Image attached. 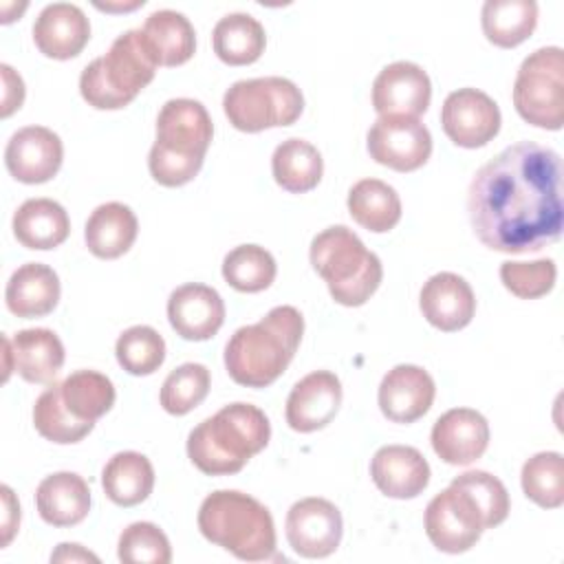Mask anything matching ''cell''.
Wrapping results in <instances>:
<instances>
[{
    "label": "cell",
    "mask_w": 564,
    "mask_h": 564,
    "mask_svg": "<svg viewBox=\"0 0 564 564\" xmlns=\"http://www.w3.org/2000/svg\"><path fill=\"white\" fill-rule=\"evenodd\" d=\"M467 214L476 238L500 253H529L560 240L564 227L560 154L518 141L471 178Z\"/></svg>",
    "instance_id": "6da1fadb"
},
{
    "label": "cell",
    "mask_w": 564,
    "mask_h": 564,
    "mask_svg": "<svg viewBox=\"0 0 564 564\" xmlns=\"http://www.w3.org/2000/svg\"><path fill=\"white\" fill-rule=\"evenodd\" d=\"M304 317L295 306H275L260 322L240 326L225 346L229 377L247 388L271 386L302 341Z\"/></svg>",
    "instance_id": "7a4b0ae2"
},
{
    "label": "cell",
    "mask_w": 564,
    "mask_h": 564,
    "mask_svg": "<svg viewBox=\"0 0 564 564\" xmlns=\"http://www.w3.org/2000/svg\"><path fill=\"white\" fill-rule=\"evenodd\" d=\"M271 438L267 414L251 403H229L200 421L187 436L189 460L207 476L240 471Z\"/></svg>",
    "instance_id": "3957f363"
},
{
    "label": "cell",
    "mask_w": 564,
    "mask_h": 564,
    "mask_svg": "<svg viewBox=\"0 0 564 564\" xmlns=\"http://www.w3.org/2000/svg\"><path fill=\"white\" fill-rule=\"evenodd\" d=\"M214 126L207 108L187 97L170 99L156 117V141L148 154L152 178L163 187L189 183L203 167Z\"/></svg>",
    "instance_id": "277c9868"
},
{
    "label": "cell",
    "mask_w": 564,
    "mask_h": 564,
    "mask_svg": "<svg viewBox=\"0 0 564 564\" xmlns=\"http://www.w3.org/2000/svg\"><path fill=\"white\" fill-rule=\"evenodd\" d=\"M205 540L242 562H267L275 555V524L269 509L236 489L212 491L198 509Z\"/></svg>",
    "instance_id": "5b68a950"
},
{
    "label": "cell",
    "mask_w": 564,
    "mask_h": 564,
    "mask_svg": "<svg viewBox=\"0 0 564 564\" xmlns=\"http://www.w3.org/2000/svg\"><path fill=\"white\" fill-rule=\"evenodd\" d=\"M308 256L330 297L341 306L366 304L381 284L383 267L379 256L366 249L361 238L344 225L319 231L311 242Z\"/></svg>",
    "instance_id": "8992f818"
},
{
    "label": "cell",
    "mask_w": 564,
    "mask_h": 564,
    "mask_svg": "<svg viewBox=\"0 0 564 564\" xmlns=\"http://www.w3.org/2000/svg\"><path fill=\"white\" fill-rule=\"evenodd\" d=\"M156 68L141 29H130L82 70L79 93L97 110H119L154 79Z\"/></svg>",
    "instance_id": "52a82bcc"
},
{
    "label": "cell",
    "mask_w": 564,
    "mask_h": 564,
    "mask_svg": "<svg viewBox=\"0 0 564 564\" xmlns=\"http://www.w3.org/2000/svg\"><path fill=\"white\" fill-rule=\"evenodd\" d=\"M223 110L236 130L260 132L295 123L304 110V97L286 77H253L227 88Z\"/></svg>",
    "instance_id": "ba28073f"
},
{
    "label": "cell",
    "mask_w": 564,
    "mask_h": 564,
    "mask_svg": "<svg viewBox=\"0 0 564 564\" xmlns=\"http://www.w3.org/2000/svg\"><path fill=\"white\" fill-rule=\"evenodd\" d=\"M518 115L538 128L560 130L564 123V53L542 46L527 55L513 82Z\"/></svg>",
    "instance_id": "9c48e42d"
},
{
    "label": "cell",
    "mask_w": 564,
    "mask_h": 564,
    "mask_svg": "<svg viewBox=\"0 0 564 564\" xmlns=\"http://www.w3.org/2000/svg\"><path fill=\"white\" fill-rule=\"evenodd\" d=\"M485 524L474 500L458 487L449 485L425 507V533L443 553H465L482 535Z\"/></svg>",
    "instance_id": "30bf717a"
},
{
    "label": "cell",
    "mask_w": 564,
    "mask_h": 564,
    "mask_svg": "<svg viewBox=\"0 0 564 564\" xmlns=\"http://www.w3.org/2000/svg\"><path fill=\"white\" fill-rule=\"evenodd\" d=\"M368 154L394 170L414 172L432 154V134L416 117H379L366 137Z\"/></svg>",
    "instance_id": "8fae6325"
},
{
    "label": "cell",
    "mask_w": 564,
    "mask_h": 564,
    "mask_svg": "<svg viewBox=\"0 0 564 564\" xmlns=\"http://www.w3.org/2000/svg\"><path fill=\"white\" fill-rule=\"evenodd\" d=\"M286 540L291 549L308 560L328 557L337 551L344 533L339 509L326 498H302L286 513Z\"/></svg>",
    "instance_id": "7c38bea8"
},
{
    "label": "cell",
    "mask_w": 564,
    "mask_h": 564,
    "mask_svg": "<svg viewBox=\"0 0 564 564\" xmlns=\"http://www.w3.org/2000/svg\"><path fill=\"white\" fill-rule=\"evenodd\" d=\"M441 126L456 145L482 148L500 130V108L478 88H458L443 101Z\"/></svg>",
    "instance_id": "4fadbf2b"
},
{
    "label": "cell",
    "mask_w": 564,
    "mask_h": 564,
    "mask_svg": "<svg viewBox=\"0 0 564 564\" xmlns=\"http://www.w3.org/2000/svg\"><path fill=\"white\" fill-rule=\"evenodd\" d=\"M432 99L427 73L414 62H392L372 82V108L379 117L423 115Z\"/></svg>",
    "instance_id": "5bb4252c"
},
{
    "label": "cell",
    "mask_w": 564,
    "mask_h": 564,
    "mask_svg": "<svg viewBox=\"0 0 564 564\" xmlns=\"http://www.w3.org/2000/svg\"><path fill=\"white\" fill-rule=\"evenodd\" d=\"M64 159L62 139L44 126H26L11 134L4 148V165L9 174L20 183H46L51 181Z\"/></svg>",
    "instance_id": "9a60e30c"
},
{
    "label": "cell",
    "mask_w": 564,
    "mask_h": 564,
    "mask_svg": "<svg viewBox=\"0 0 564 564\" xmlns=\"http://www.w3.org/2000/svg\"><path fill=\"white\" fill-rule=\"evenodd\" d=\"M436 386L427 370L414 364H399L379 383V410L394 423H414L434 403Z\"/></svg>",
    "instance_id": "2e32d148"
},
{
    "label": "cell",
    "mask_w": 564,
    "mask_h": 564,
    "mask_svg": "<svg viewBox=\"0 0 564 564\" xmlns=\"http://www.w3.org/2000/svg\"><path fill=\"white\" fill-rule=\"evenodd\" d=\"M341 383L330 370H315L302 377L286 399V423L291 430L308 434L326 427L341 405Z\"/></svg>",
    "instance_id": "e0dca14e"
},
{
    "label": "cell",
    "mask_w": 564,
    "mask_h": 564,
    "mask_svg": "<svg viewBox=\"0 0 564 564\" xmlns=\"http://www.w3.org/2000/svg\"><path fill=\"white\" fill-rule=\"evenodd\" d=\"M167 319L183 339L205 341L220 330L225 322V302L216 289L187 282L170 293Z\"/></svg>",
    "instance_id": "ac0fdd59"
},
{
    "label": "cell",
    "mask_w": 564,
    "mask_h": 564,
    "mask_svg": "<svg viewBox=\"0 0 564 564\" xmlns=\"http://www.w3.org/2000/svg\"><path fill=\"white\" fill-rule=\"evenodd\" d=\"M432 449L447 465H469L489 445V423L471 408H452L434 421Z\"/></svg>",
    "instance_id": "d6986e66"
},
{
    "label": "cell",
    "mask_w": 564,
    "mask_h": 564,
    "mask_svg": "<svg viewBox=\"0 0 564 564\" xmlns=\"http://www.w3.org/2000/svg\"><path fill=\"white\" fill-rule=\"evenodd\" d=\"M419 306L434 328L454 333L471 322L476 313V297L465 278L452 271H441L423 284Z\"/></svg>",
    "instance_id": "ffe728a7"
},
{
    "label": "cell",
    "mask_w": 564,
    "mask_h": 564,
    "mask_svg": "<svg viewBox=\"0 0 564 564\" xmlns=\"http://www.w3.org/2000/svg\"><path fill=\"white\" fill-rule=\"evenodd\" d=\"M90 40L86 13L70 2L46 4L33 22V42L37 51L53 59H70L84 51Z\"/></svg>",
    "instance_id": "44dd1931"
},
{
    "label": "cell",
    "mask_w": 564,
    "mask_h": 564,
    "mask_svg": "<svg viewBox=\"0 0 564 564\" xmlns=\"http://www.w3.org/2000/svg\"><path fill=\"white\" fill-rule=\"evenodd\" d=\"M370 476L383 496L408 500L427 487L430 465L416 447L383 445L370 460Z\"/></svg>",
    "instance_id": "7402d4cb"
},
{
    "label": "cell",
    "mask_w": 564,
    "mask_h": 564,
    "mask_svg": "<svg viewBox=\"0 0 564 564\" xmlns=\"http://www.w3.org/2000/svg\"><path fill=\"white\" fill-rule=\"evenodd\" d=\"M40 518L53 527H75L90 511L88 482L75 471H55L35 489Z\"/></svg>",
    "instance_id": "603a6c76"
},
{
    "label": "cell",
    "mask_w": 564,
    "mask_h": 564,
    "mask_svg": "<svg viewBox=\"0 0 564 564\" xmlns=\"http://www.w3.org/2000/svg\"><path fill=\"white\" fill-rule=\"evenodd\" d=\"M59 291V278L48 264L26 262L11 273L4 289V302L18 317H42L57 306Z\"/></svg>",
    "instance_id": "cb8c5ba5"
},
{
    "label": "cell",
    "mask_w": 564,
    "mask_h": 564,
    "mask_svg": "<svg viewBox=\"0 0 564 564\" xmlns=\"http://www.w3.org/2000/svg\"><path fill=\"white\" fill-rule=\"evenodd\" d=\"M15 240L26 249H55L70 234V218L66 209L53 198L24 200L11 220Z\"/></svg>",
    "instance_id": "d4e9b609"
},
{
    "label": "cell",
    "mask_w": 564,
    "mask_h": 564,
    "mask_svg": "<svg viewBox=\"0 0 564 564\" xmlns=\"http://www.w3.org/2000/svg\"><path fill=\"white\" fill-rule=\"evenodd\" d=\"M137 234L139 223L134 212L117 200L95 207L84 227L88 251L101 260H115L123 256L134 245Z\"/></svg>",
    "instance_id": "484cf974"
},
{
    "label": "cell",
    "mask_w": 564,
    "mask_h": 564,
    "mask_svg": "<svg viewBox=\"0 0 564 564\" xmlns=\"http://www.w3.org/2000/svg\"><path fill=\"white\" fill-rule=\"evenodd\" d=\"M13 370L29 383H53L64 366V344L51 328H24L11 337Z\"/></svg>",
    "instance_id": "4316f807"
},
{
    "label": "cell",
    "mask_w": 564,
    "mask_h": 564,
    "mask_svg": "<svg viewBox=\"0 0 564 564\" xmlns=\"http://www.w3.org/2000/svg\"><path fill=\"white\" fill-rule=\"evenodd\" d=\"M141 33L159 66L185 64L196 51V33L192 22L174 9H159L150 13L141 26Z\"/></svg>",
    "instance_id": "83f0119b"
},
{
    "label": "cell",
    "mask_w": 564,
    "mask_h": 564,
    "mask_svg": "<svg viewBox=\"0 0 564 564\" xmlns=\"http://www.w3.org/2000/svg\"><path fill=\"white\" fill-rule=\"evenodd\" d=\"M264 26L249 13H227L212 31L214 53L229 66L253 64L264 53Z\"/></svg>",
    "instance_id": "f1b7e54d"
},
{
    "label": "cell",
    "mask_w": 564,
    "mask_h": 564,
    "mask_svg": "<svg viewBox=\"0 0 564 564\" xmlns=\"http://www.w3.org/2000/svg\"><path fill=\"white\" fill-rule=\"evenodd\" d=\"M101 487L115 505L134 507L152 494L154 467L148 456L139 452H119L106 463Z\"/></svg>",
    "instance_id": "f546056e"
},
{
    "label": "cell",
    "mask_w": 564,
    "mask_h": 564,
    "mask_svg": "<svg viewBox=\"0 0 564 564\" xmlns=\"http://www.w3.org/2000/svg\"><path fill=\"white\" fill-rule=\"evenodd\" d=\"M348 214L368 231L383 234L401 220V198L397 189L379 178H361L348 192Z\"/></svg>",
    "instance_id": "4dcf8cb0"
},
{
    "label": "cell",
    "mask_w": 564,
    "mask_h": 564,
    "mask_svg": "<svg viewBox=\"0 0 564 564\" xmlns=\"http://www.w3.org/2000/svg\"><path fill=\"white\" fill-rule=\"evenodd\" d=\"M271 172L282 189L291 194H304L317 187L322 181L324 161L313 143L291 137L273 150Z\"/></svg>",
    "instance_id": "1f68e13d"
},
{
    "label": "cell",
    "mask_w": 564,
    "mask_h": 564,
    "mask_svg": "<svg viewBox=\"0 0 564 564\" xmlns=\"http://www.w3.org/2000/svg\"><path fill=\"white\" fill-rule=\"evenodd\" d=\"M485 37L500 46L522 44L538 24V4L533 0H487L480 11Z\"/></svg>",
    "instance_id": "d6a6232c"
},
{
    "label": "cell",
    "mask_w": 564,
    "mask_h": 564,
    "mask_svg": "<svg viewBox=\"0 0 564 564\" xmlns=\"http://www.w3.org/2000/svg\"><path fill=\"white\" fill-rule=\"evenodd\" d=\"M62 399L73 416L95 423L115 405L112 381L97 370H75L62 383Z\"/></svg>",
    "instance_id": "836d02e7"
},
{
    "label": "cell",
    "mask_w": 564,
    "mask_h": 564,
    "mask_svg": "<svg viewBox=\"0 0 564 564\" xmlns=\"http://www.w3.org/2000/svg\"><path fill=\"white\" fill-rule=\"evenodd\" d=\"M33 425L40 436H44L51 443H59V445L79 443L95 427V423L79 421L77 416H73L68 412V408L62 399V388L55 381L35 399Z\"/></svg>",
    "instance_id": "e575fe53"
},
{
    "label": "cell",
    "mask_w": 564,
    "mask_h": 564,
    "mask_svg": "<svg viewBox=\"0 0 564 564\" xmlns=\"http://www.w3.org/2000/svg\"><path fill=\"white\" fill-rule=\"evenodd\" d=\"M278 267L260 245H238L223 260V278L240 293H258L271 286Z\"/></svg>",
    "instance_id": "d590c367"
},
{
    "label": "cell",
    "mask_w": 564,
    "mask_h": 564,
    "mask_svg": "<svg viewBox=\"0 0 564 564\" xmlns=\"http://www.w3.org/2000/svg\"><path fill=\"white\" fill-rule=\"evenodd\" d=\"M522 491L544 509H557L564 502V458L560 452H540L522 465Z\"/></svg>",
    "instance_id": "8d00e7d4"
},
{
    "label": "cell",
    "mask_w": 564,
    "mask_h": 564,
    "mask_svg": "<svg viewBox=\"0 0 564 564\" xmlns=\"http://www.w3.org/2000/svg\"><path fill=\"white\" fill-rule=\"evenodd\" d=\"M115 355L126 372L145 377L159 370L165 361V341L152 326H130L119 335Z\"/></svg>",
    "instance_id": "74e56055"
},
{
    "label": "cell",
    "mask_w": 564,
    "mask_h": 564,
    "mask_svg": "<svg viewBox=\"0 0 564 564\" xmlns=\"http://www.w3.org/2000/svg\"><path fill=\"white\" fill-rule=\"evenodd\" d=\"M209 370L203 364H181L174 368L161 386V405L167 414L183 416L198 408L209 392Z\"/></svg>",
    "instance_id": "f35d334b"
},
{
    "label": "cell",
    "mask_w": 564,
    "mask_h": 564,
    "mask_svg": "<svg viewBox=\"0 0 564 564\" xmlns=\"http://www.w3.org/2000/svg\"><path fill=\"white\" fill-rule=\"evenodd\" d=\"M449 485L463 489L482 516L485 529H494L509 516V494L500 478L482 469H469L458 474Z\"/></svg>",
    "instance_id": "ab89813d"
},
{
    "label": "cell",
    "mask_w": 564,
    "mask_h": 564,
    "mask_svg": "<svg viewBox=\"0 0 564 564\" xmlns=\"http://www.w3.org/2000/svg\"><path fill=\"white\" fill-rule=\"evenodd\" d=\"M117 555L126 564H170L172 546L156 524L132 522L119 535Z\"/></svg>",
    "instance_id": "60d3db41"
},
{
    "label": "cell",
    "mask_w": 564,
    "mask_h": 564,
    "mask_svg": "<svg viewBox=\"0 0 564 564\" xmlns=\"http://www.w3.org/2000/svg\"><path fill=\"white\" fill-rule=\"evenodd\" d=\"M500 280L507 291H511L520 300H535L546 295L557 280V267L551 258L533 260V262H502Z\"/></svg>",
    "instance_id": "b9f144b4"
},
{
    "label": "cell",
    "mask_w": 564,
    "mask_h": 564,
    "mask_svg": "<svg viewBox=\"0 0 564 564\" xmlns=\"http://www.w3.org/2000/svg\"><path fill=\"white\" fill-rule=\"evenodd\" d=\"M0 73H2V110H0V115L9 117L24 101V82L9 64H0Z\"/></svg>",
    "instance_id": "7bdbcfd3"
},
{
    "label": "cell",
    "mask_w": 564,
    "mask_h": 564,
    "mask_svg": "<svg viewBox=\"0 0 564 564\" xmlns=\"http://www.w3.org/2000/svg\"><path fill=\"white\" fill-rule=\"evenodd\" d=\"M2 509H4V518H2V546H7L11 542V538L18 531L20 524V505L11 491V487L2 485Z\"/></svg>",
    "instance_id": "ee69618b"
},
{
    "label": "cell",
    "mask_w": 564,
    "mask_h": 564,
    "mask_svg": "<svg viewBox=\"0 0 564 564\" xmlns=\"http://www.w3.org/2000/svg\"><path fill=\"white\" fill-rule=\"evenodd\" d=\"M51 562H99V557L86 551L82 544L64 542L51 553Z\"/></svg>",
    "instance_id": "f6af8a7d"
},
{
    "label": "cell",
    "mask_w": 564,
    "mask_h": 564,
    "mask_svg": "<svg viewBox=\"0 0 564 564\" xmlns=\"http://www.w3.org/2000/svg\"><path fill=\"white\" fill-rule=\"evenodd\" d=\"M97 9L101 11H132V9H139L143 7V0H134V2H123V4H112V2H95Z\"/></svg>",
    "instance_id": "bcb514c9"
},
{
    "label": "cell",
    "mask_w": 564,
    "mask_h": 564,
    "mask_svg": "<svg viewBox=\"0 0 564 564\" xmlns=\"http://www.w3.org/2000/svg\"><path fill=\"white\" fill-rule=\"evenodd\" d=\"M2 350H4V379H9L13 370V355H11V337H2Z\"/></svg>",
    "instance_id": "7dc6e473"
}]
</instances>
